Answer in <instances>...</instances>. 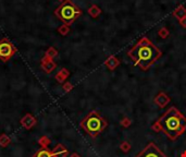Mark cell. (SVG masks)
Here are the masks:
<instances>
[{"label":"cell","mask_w":186,"mask_h":157,"mask_svg":"<svg viewBox=\"0 0 186 157\" xmlns=\"http://www.w3.org/2000/svg\"><path fill=\"white\" fill-rule=\"evenodd\" d=\"M36 157H55V156H53V154H52L51 152H49L48 150H42L37 153Z\"/></svg>","instance_id":"cell-10"},{"label":"cell","mask_w":186,"mask_h":157,"mask_svg":"<svg viewBox=\"0 0 186 157\" xmlns=\"http://www.w3.org/2000/svg\"><path fill=\"white\" fill-rule=\"evenodd\" d=\"M52 154H53V156H55V157H67V148L63 146V145L59 144V145H57L55 148H53V151H52Z\"/></svg>","instance_id":"cell-9"},{"label":"cell","mask_w":186,"mask_h":157,"mask_svg":"<svg viewBox=\"0 0 186 157\" xmlns=\"http://www.w3.org/2000/svg\"><path fill=\"white\" fill-rule=\"evenodd\" d=\"M9 143H10V139H9L8 135L2 134L1 136H0V145H1V146L5 147Z\"/></svg>","instance_id":"cell-11"},{"label":"cell","mask_w":186,"mask_h":157,"mask_svg":"<svg viewBox=\"0 0 186 157\" xmlns=\"http://www.w3.org/2000/svg\"><path fill=\"white\" fill-rule=\"evenodd\" d=\"M107 125L108 122L101 117L100 112L96 110L89 112L81 122V127L85 130V132L93 137H96L98 134H100Z\"/></svg>","instance_id":"cell-3"},{"label":"cell","mask_w":186,"mask_h":157,"mask_svg":"<svg viewBox=\"0 0 186 157\" xmlns=\"http://www.w3.org/2000/svg\"><path fill=\"white\" fill-rule=\"evenodd\" d=\"M129 55L135 65H139L143 70H147L161 56V51L147 38H143L129 50Z\"/></svg>","instance_id":"cell-2"},{"label":"cell","mask_w":186,"mask_h":157,"mask_svg":"<svg viewBox=\"0 0 186 157\" xmlns=\"http://www.w3.org/2000/svg\"><path fill=\"white\" fill-rule=\"evenodd\" d=\"M56 13H57L58 17H59L60 20L63 21L67 24H70V23H72L81 14V11L70 0H67L63 5H61L58 8Z\"/></svg>","instance_id":"cell-4"},{"label":"cell","mask_w":186,"mask_h":157,"mask_svg":"<svg viewBox=\"0 0 186 157\" xmlns=\"http://www.w3.org/2000/svg\"><path fill=\"white\" fill-rule=\"evenodd\" d=\"M135 157H168L163 154L162 151H160L158 146L154 142L146 145L145 148H143L141 152H139Z\"/></svg>","instance_id":"cell-5"},{"label":"cell","mask_w":186,"mask_h":157,"mask_svg":"<svg viewBox=\"0 0 186 157\" xmlns=\"http://www.w3.org/2000/svg\"><path fill=\"white\" fill-rule=\"evenodd\" d=\"M157 125L171 141H175L186 131V117L177 108L171 107L157 120Z\"/></svg>","instance_id":"cell-1"},{"label":"cell","mask_w":186,"mask_h":157,"mask_svg":"<svg viewBox=\"0 0 186 157\" xmlns=\"http://www.w3.org/2000/svg\"><path fill=\"white\" fill-rule=\"evenodd\" d=\"M39 143L42 145V147L45 148V147L47 146L48 144H49V140H48L47 137H42V139L39 140Z\"/></svg>","instance_id":"cell-12"},{"label":"cell","mask_w":186,"mask_h":157,"mask_svg":"<svg viewBox=\"0 0 186 157\" xmlns=\"http://www.w3.org/2000/svg\"><path fill=\"white\" fill-rule=\"evenodd\" d=\"M15 52V48L8 39L0 40V59L2 61H8Z\"/></svg>","instance_id":"cell-6"},{"label":"cell","mask_w":186,"mask_h":157,"mask_svg":"<svg viewBox=\"0 0 186 157\" xmlns=\"http://www.w3.org/2000/svg\"><path fill=\"white\" fill-rule=\"evenodd\" d=\"M169 102H170V98L168 97L164 93H160V94L155 98V103L158 104V106H160V107H166V104Z\"/></svg>","instance_id":"cell-8"},{"label":"cell","mask_w":186,"mask_h":157,"mask_svg":"<svg viewBox=\"0 0 186 157\" xmlns=\"http://www.w3.org/2000/svg\"><path fill=\"white\" fill-rule=\"evenodd\" d=\"M21 123H22V125L25 129L30 130L31 128H33L36 125V119H35L31 114H26V115L22 118V120H21Z\"/></svg>","instance_id":"cell-7"}]
</instances>
